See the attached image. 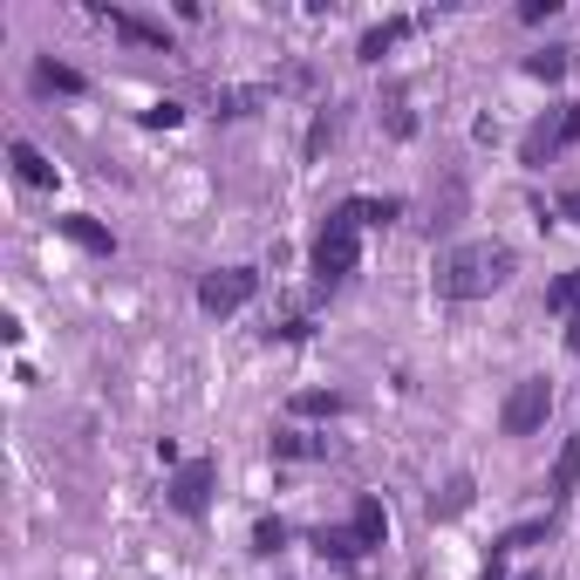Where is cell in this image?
I'll return each instance as SVG.
<instances>
[{
  "label": "cell",
  "instance_id": "cell-1",
  "mask_svg": "<svg viewBox=\"0 0 580 580\" xmlns=\"http://www.w3.org/2000/svg\"><path fill=\"white\" fill-rule=\"evenodd\" d=\"M519 273V254L506 239H458V246H444L437 267H431V287L444 300H485L498 294Z\"/></svg>",
  "mask_w": 580,
  "mask_h": 580
},
{
  "label": "cell",
  "instance_id": "cell-2",
  "mask_svg": "<svg viewBox=\"0 0 580 580\" xmlns=\"http://www.w3.org/2000/svg\"><path fill=\"white\" fill-rule=\"evenodd\" d=\"M308 260H314V287H321V294H335L348 273L362 267V219L348 212V206H335V212L321 219V233H314V254H308Z\"/></svg>",
  "mask_w": 580,
  "mask_h": 580
},
{
  "label": "cell",
  "instance_id": "cell-3",
  "mask_svg": "<svg viewBox=\"0 0 580 580\" xmlns=\"http://www.w3.org/2000/svg\"><path fill=\"white\" fill-rule=\"evenodd\" d=\"M580 144V103H553V110H540L533 123H526V137H519V164L526 171H546L560 150H573Z\"/></svg>",
  "mask_w": 580,
  "mask_h": 580
},
{
  "label": "cell",
  "instance_id": "cell-4",
  "mask_svg": "<svg viewBox=\"0 0 580 580\" xmlns=\"http://www.w3.org/2000/svg\"><path fill=\"white\" fill-rule=\"evenodd\" d=\"M546 410H553V383H546V375H519L513 396H506V410H498V431H506V437H533L546 423Z\"/></svg>",
  "mask_w": 580,
  "mask_h": 580
},
{
  "label": "cell",
  "instance_id": "cell-5",
  "mask_svg": "<svg viewBox=\"0 0 580 580\" xmlns=\"http://www.w3.org/2000/svg\"><path fill=\"white\" fill-rule=\"evenodd\" d=\"M212 485H219V458H185L178 471H171L164 498H171V513H178V519H206Z\"/></svg>",
  "mask_w": 580,
  "mask_h": 580
},
{
  "label": "cell",
  "instance_id": "cell-6",
  "mask_svg": "<svg viewBox=\"0 0 580 580\" xmlns=\"http://www.w3.org/2000/svg\"><path fill=\"white\" fill-rule=\"evenodd\" d=\"M254 294H260V267H219V273L198 281V308L206 314H239Z\"/></svg>",
  "mask_w": 580,
  "mask_h": 580
},
{
  "label": "cell",
  "instance_id": "cell-7",
  "mask_svg": "<svg viewBox=\"0 0 580 580\" xmlns=\"http://www.w3.org/2000/svg\"><path fill=\"white\" fill-rule=\"evenodd\" d=\"M96 14H103L116 35H131V41H144V48H164V55H171V28H164V21L131 14V8H116V0H96Z\"/></svg>",
  "mask_w": 580,
  "mask_h": 580
},
{
  "label": "cell",
  "instance_id": "cell-8",
  "mask_svg": "<svg viewBox=\"0 0 580 580\" xmlns=\"http://www.w3.org/2000/svg\"><path fill=\"white\" fill-rule=\"evenodd\" d=\"M8 164H14V178H21V185H35V192H55V178H62V171L48 164L28 137H14V144H8Z\"/></svg>",
  "mask_w": 580,
  "mask_h": 580
},
{
  "label": "cell",
  "instance_id": "cell-9",
  "mask_svg": "<svg viewBox=\"0 0 580 580\" xmlns=\"http://www.w3.org/2000/svg\"><path fill=\"white\" fill-rule=\"evenodd\" d=\"M55 233H62V239H75V246H83V254H103V260L116 254L110 225H96L89 212H62V219H55Z\"/></svg>",
  "mask_w": 580,
  "mask_h": 580
},
{
  "label": "cell",
  "instance_id": "cell-10",
  "mask_svg": "<svg viewBox=\"0 0 580 580\" xmlns=\"http://www.w3.org/2000/svg\"><path fill=\"white\" fill-rule=\"evenodd\" d=\"M403 35H417V14H390V21H375V28L356 41V55H362V62H383Z\"/></svg>",
  "mask_w": 580,
  "mask_h": 580
},
{
  "label": "cell",
  "instance_id": "cell-11",
  "mask_svg": "<svg viewBox=\"0 0 580 580\" xmlns=\"http://www.w3.org/2000/svg\"><path fill=\"white\" fill-rule=\"evenodd\" d=\"M267 451H273V458H287V465H314V458H328V437L294 431V423H287V431H273V437H267Z\"/></svg>",
  "mask_w": 580,
  "mask_h": 580
},
{
  "label": "cell",
  "instance_id": "cell-12",
  "mask_svg": "<svg viewBox=\"0 0 580 580\" xmlns=\"http://www.w3.org/2000/svg\"><path fill=\"white\" fill-rule=\"evenodd\" d=\"M471 498H478V478H471V471L444 478V485L431 492V519H458V513H471Z\"/></svg>",
  "mask_w": 580,
  "mask_h": 580
},
{
  "label": "cell",
  "instance_id": "cell-13",
  "mask_svg": "<svg viewBox=\"0 0 580 580\" xmlns=\"http://www.w3.org/2000/svg\"><path fill=\"white\" fill-rule=\"evenodd\" d=\"M314 553H321V560H362V533H356V526H314Z\"/></svg>",
  "mask_w": 580,
  "mask_h": 580
},
{
  "label": "cell",
  "instance_id": "cell-14",
  "mask_svg": "<svg viewBox=\"0 0 580 580\" xmlns=\"http://www.w3.org/2000/svg\"><path fill=\"white\" fill-rule=\"evenodd\" d=\"M573 485H580V437L560 444V458H553V471H546V498L560 506V498H573Z\"/></svg>",
  "mask_w": 580,
  "mask_h": 580
},
{
  "label": "cell",
  "instance_id": "cell-15",
  "mask_svg": "<svg viewBox=\"0 0 580 580\" xmlns=\"http://www.w3.org/2000/svg\"><path fill=\"white\" fill-rule=\"evenodd\" d=\"M348 526L362 533V546H383V540H390V513H383V498L362 492V498H356V513H348Z\"/></svg>",
  "mask_w": 580,
  "mask_h": 580
},
{
  "label": "cell",
  "instance_id": "cell-16",
  "mask_svg": "<svg viewBox=\"0 0 580 580\" xmlns=\"http://www.w3.org/2000/svg\"><path fill=\"white\" fill-rule=\"evenodd\" d=\"M35 89L83 96V89H89V75H83V69H69V62H55V55H41V62H35Z\"/></svg>",
  "mask_w": 580,
  "mask_h": 580
},
{
  "label": "cell",
  "instance_id": "cell-17",
  "mask_svg": "<svg viewBox=\"0 0 580 580\" xmlns=\"http://www.w3.org/2000/svg\"><path fill=\"white\" fill-rule=\"evenodd\" d=\"M567 69H573V48H560V41L540 48V55H526V75H533V83H560Z\"/></svg>",
  "mask_w": 580,
  "mask_h": 580
},
{
  "label": "cell",
  "instance_id": "cell-18",
  "mask_svg": "<svg viewBox=\"0 0 580 580\" xmlns=\"http://www.w3.org/2000/svg\"><path fill=\"white\" fill-rule=\"evenodd\" d=\"M546 314H567V321L580 314V267H573V273H560V281L546 287Z\"/></svg>",
  "mask_w": 580,
  "mask_h": 580
},
{
  "label": "cell",
  "instance_id": "cell-19",
  "mask_svg": "<svg viewBox=\"0 0 580 580\" xmlns=\"http://www.w3.org/2000/svg\"><path fill=\"white\" fill-rule=\"evenodd\" d=\"M348 212H356L362 225H390V219H403V198H342Z\"/></svg>",
  "mask_w": 580,
  "mask_h": 580
},
{
  "label": "cell",
  "instance_id": "cell-20",
  "mask_svg": "<svg viewBox=\"0 0 580 580\" xmlns=\"http://www.w3.org/2000/svg\"><path fill=\"white\" fill-rule=\"evenodd\" d=\"M287 410H294V417H342V396H335V390H300Z\"/></svg>",
  "mask_w": 580,
  "mask_h": 580
},
{
  "label": "cell",
  "instance_id": "cell-21",
  "mask_svg": "<svg viewBox=\"0 0 580 580\" xmlns=\"http://www.w3.org/2000/svg\"><path fill=\"white\" fill-rule=\"evenodd\" d=\"M335 131H342V110H314V123H308V144H300V150H308V158H321V150L335 144Z\"/></svg>",
  "mask_w": 580,
  "mask_h": 580
},
{
  "label": "cell",
  "instance_id": "cell-22",
  "mask_svg": "<svg viewBox=\"0 0 580 580\" xmlns=\"http://www.w3.org/2000/svg\"><path fill=\"white\" fill-rule=\"evenodd\" d=\"M260 103H267V89H225L212 110H219V116H254Z\"/></svg>",
  "mask_w": 580,
  "mask_h": 580
},
{
  "label": "cell",
  "instance_id": "cell-23",
  "mask_svg": "<svg viewBox=\"0 0 580 580\" xmlns=\"http://www.w3.org/2000/svg\"><path fill=\"white\" fill-rule=\"evenodd\" d=\"M546 526H553V519H526V526H513V533L498 540L492 553H498V560H506V553H519V546H533V540H546Z\"/></svg>",
  "mask_w": 580,
  "mask_h": 580
},
{
  "label": "cell",
  "instance_id": "cell-24",
  "mask_svg": "<svg viewBox=\"0 0 580 580\" xmlns=\"http://www.w3.org/2000/svg\"><path fill=\"white\" fill-rule=\"evenodd\" d=\"M287 546V519H260L254 526V553H281Z\"/></svg>",
  "mask_w": 580,
  "mask_h": 580
},
{
  "label": "cell",
  "instance_id": "cell-25",
  "mask_svg": "<svg viewBox=\"0 0 580 580\" xmlns=\"http://www.w3.org/2000/svg\"><path fill=\"white\" fill-rule=\"evenodd\" d=\"M178 116H185V103H150V110H144V123H150V131H171Z\"/></svg>",
  "mask_w": 580,
  "mask_h": 580
},
{
  "label": "cell",
  "instance_id": "cell-26",
  "mask_svg": "<svg viewBox=\"0 0 580 580\" xmlns=\"http://www.w3.org/2000/svg\"><path fill=\"white\" fill-rule=\"evenodd\" d=\"M553 14H560V0H526V8H519L526 28H540V21H553Z\"/></svg>",
  "mask_w": 580,
  "mask_h": 580
},
{
  "label": "cell",
  "instance_id": "cell-27",
  "mask_svg": "<svg viewBox=\"0 0 580 580\" xmlns=\"http://www.w3.org/2000/svg\"><path fill=\"white\" fill-rule=\"evenodd\" d=\"M390 137H417V116L403 110V103H390Z\"/></svg>",
  "mask_w": 580,
  "mask_h": 580
},
{
  "label": "cell",
  "instance_id": "cell-28",
  "mask_svg": "<svg viewBox=\"0 0 580 580\" xmlns=\"http://www.w3.org/2000/svg\"><path fill=\"white\" fill-rule=\"evenodd\" d=\"M560 219H567V225H580V192H560Z\"/></svg>",
  "mask_w": 580,
  "mask_h": 580
},
{
  "label": "cell",
  "instance_id": "cell-29",
  "mask_svg": "<svg viewBox=\"0 0 580 580\" xmlns=\"http://www.w3.org/2000/svg\"><path fill=\"white\" fill-rule=\"evenodd\" d=\"M567 356H580V314L567 321Z\"/></svg>",
  "mask_w": 580,
  "mask_h": 580
},
{
  "label": "cell",
  "instance_id": "cell-30",
  "mask_svg": "<svg viewBox=\"0 0 580 580\" xmlns=\"http://www.w3.org/2000/svg\"><path fill=\"white\" fill-rule=\"evenodd\" d=\"M478 580H506V560H498V553H492V567H485V573H478Z\"/></svg>",
  "mask_w": 580,
  "mask_h": 580
},
{
  "label": "cell",
  "instance_id": "cell-31",
  "mask_svg": "<svg viewBox=\"0 0 580 580\" xmlns=\"http://www.w3.org/2000/svg\"><path fill=\"white\" fill-rule=\"evenodd\" d=\"M526 580H546V573H526Z\"/></svg>",
  "mask_w": 580,
  "mask_h": 580
}]
</instances>
